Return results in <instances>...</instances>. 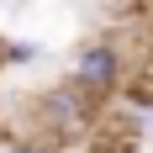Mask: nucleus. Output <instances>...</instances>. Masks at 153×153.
Listing matches in <instances>:
<instances>
[{"instance_id":"f257e3e1","label":"nucleus","mask_w":153,"mask_h":153,"mask_svg":"<svg viewBox=\"0 0 153 153\" xmlns=\"http://www.w3.org/2000/svg\"><path fill=\"white\" fill-rule=\"evenodd\" d=\"M74 79H79L85 95H111L122 85V53L111 42H85L74 53Z\"/></svg>"},{"instance_id":"f03ea898","label":"nucleus","mask_w":153,"mask_h":153,"mask_svg":"<svg viewBox=\"0 0 153 153\" xmlns=\"http://www.w3.org/2000/svg\"><path fill=\"white\" fill-rule=\"evenodd\" d=\"M37 111H42V122L53 127V132H79L85 116H90V95L74 90V85H58V90H48L42 100H37Z\"/></svg>"},{"instance_id":"20e7f679","label":"nucleus","mask_w":153,"mask_h":153,"mask_svg":"<svg viewBox=\"0 0 153 153\" xmlns=\"http://www.w3.org/2000/svg\"><path fill=\"white\" fill-rule=\"evenodd\" d=\"M5 153H58V148H48V143H16V148H5Z\"/></svg>"},{"instance_id":"7ed1b4c3","label":"nucleus","mask_w":153,"mask_h":153,"mask_svg":"<svg viewBox=\"0 0 153 153\" xmlns=\"http://www.w3.org/2000/svg\"><path fill=\"white\" fill-rule=\"evenodd\" d=\"M37 42H0V63H32Z\"/></svg>"}]
</instances>
